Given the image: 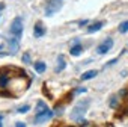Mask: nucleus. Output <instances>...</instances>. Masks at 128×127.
I'll use <instances>...</instances> for the list:
<instances>
[{"mask_svg":"<svg viewBox=\"0 0 128 127\" xmlns=\"http://www.w3.org/2000/svg\"><path fill=\"white\" fill-rule=\"evenodd\" d=\"M82 50H83V47H82V44H78V42H77V39H74V45L71 47V50H70V53H71L72 56H78V54L82 53Z\"/></svg>","mask_w":128,"mask_h":127,"instance_id":"6e6552de","label":"nucleus"},{"mask_svg":"<svg viewBox=\"0 0 128 127\" xmlns=\"http://www.w3.org/2000/svg\"><path fill=\"white\" fill-rule=\"evenodd\" d=\"M45 110H48L47 104H45L44 101H38V104H36V115H38V113H42V112H45Z\"/></svg>","mask_w":128,"mask_h":127,"instance_id":"ddd939ff","label":"nucleus"},{"mask_svg":"<svg viewBox=\"0 0 128 127\" xmlns=\"http://www.w3.org/2000/svg\"><path fill=\"white\" fill-rule=\"evenodd\" d=\"M62 9V3L59 2V0H53V2H50L47 6H45V15L47 17H51L53 14L59 12Z\"/></svg>","mask_w":128,"mask_h":127,"instance_id":"7ed1b4c3","label":"nucleus"},{"mask_svg":"<svg viewBox=\"0 0 128 127\" xmlns=\"http://www.w3.org/2000/svg\"><path fill=\"white\" fill-rule=\"evenodd\" d=\"M57 60H59V65L56 67V73H60V71L65 70L66 64H65V59H63V56H62V54H59V56H57Z\"/></svg>","mask_w":128,"mask_h":127,"instance_id":"9b49d317","label":"nucleus"},{"mask_svg":"<svg viewBox=\"0 0 128 127\" xmlns=\"http://www.w3.org/2000/svg\"><path fill=\"white\" fill-rule=\"evenodd\" d=\"M2 9H3V5H2V3H0V11H2Z\"/></svg>","mask_w":128,"mask_h":127,"instance_id":"5701e85b","label":"nucleus"},{"mask_svg":"<svg viewBox=\"0 0 128 127\" xmlns=\"http://www.w3.org/2000/svg\"><path fill=\"white\" fill-rule=\"evenodd\" d=\"M102 26H104L102 21H96V23H94V24H90V26L88 27V33H95V32H98Z\"/></svg>","mask_w":128,"mask_h":127,"instance_id":"1a4fd4ad","label":"nucleus"},{"mask_svg":"<svg viewBox=\"0 0 128 127\" xmlns=\"http://www.w3.org/2000/svg\"><path fill=\"white\" fill-rule=\"evenodd\" d=\"M2 119H3V116H2V115H0V127H2Z\"/></svg>","mask_w":128,"mask_h":127,"instance_id":"4be33fe9","label":"nucleus"},{"mask_svg":"<svg viewBox=\"0 0 128 127\" xmlns=\"http://www.w3.org/2000/svg\"><path fill=\"white\" fill-rule=\"evenodd\" d=\"M33 68L36 70V73H44V71L47 70V65H45V62L38 60V62H35V64H33Z\"/></svg>","mask_w":128,"mask_h":127,"instance_id":"9d476101","label":"nucleus"},{"mask_svg":"<svg viewBox=\"0 0 128 127\" xmlns=\"http://www.w3.org/2000/svg\"><path fill=\"white\" fill-rule=\"evenodd\" d=\"M88 107H89V100L78 101V103L72 107V110H71V113H70V118H71L72 121L82 122V119H83V116H84V113H86Z\"/></svg>","mask_w":128,"mask_h":127,"instance_id":"f257e3e1","label":"nucleus"},{"mask_svg":"<svg viewBox=\"0 0 128 127\" xmlns=\"http://www.w3.org/2000/svg\"><path fill=\"white\" fill-rule=\"evenodd\" d=\"M116 62H118V57H116V59H113V60H110V62H107V64H106V67H112L113 64H116Z\"/></svg>","mask_w":128,"mask_h":127,"instance_id":"f3484780","label":"nucleus"},{"mask_svg":"<svg viewBox=\"0 0 128 127\" xmlns=\"http://www.w3.org/2000/svg\"><path fill=\"white\" fill-rule=\"evenodd\" d=\"M125 101H126V103H125V106H126V104H128V98H126V100H125Z\"/></svg>","mask_w":128,"mask_h":127,"instance_id":"b1692460","label":"nucleus"},{"mask_svg":"<svg viewBox=\"0 0 128 127\" xmlns=\"http://www.w3.org/2000/svg\"><path fill=\"white\" fill-rule=\"evenodd\" d=\"M18 48H20V42H18V38H11L9 39V51H11V54H15L17 51H18Z\"/></svg>","mask_w":128,"mask_h":127,"instance_id":"423d86ee","label":"nucleus"},{"mask_svg":"<svg viewBox=\"0 0 128 127\" xmlns=\"http://www.w3.org/2000/svg\"><path fill=\"white\" fill-rule=\"evenodd\" d=\"M29 109H30L29 106H21V107H18V112H20V113H24V112H27Z\"/></svg>","mask_w":128,"mask_h":127,"instance_id":"dca6fc26","label":"nucleus"},{"mask_svg":"<svg viewBox=\"0 0 128 127\" xmlns=\"http://www.w3.org/2000/svg\"><path fill=\"white\" fill-rule=\"evenodd\" d=\"M119 32H120V33H126V32H128V21L120 23V26H119Z\"/></svg>","mask_w":128,"mask_h":127,"instance_id":"4468645a","label":"nucleus"},{"mask_svg":"<svg viewBox=\"0 0 128 127\" xmlns=\"http://www.w3.org/2000/svg\"><path fill=\"white\" fill-rule=\"evenodd\" d=\"M80 92H86V88H77L76 94H80Z\"/></svg>","mask_w":128,"mask_h":127,"instance_id":"6ab92c4d","label":"nucleus"},{"mask_svg":"<svg viewBox=\"0 0 128 127\" xmlns=\"http://www.w3.org/2000/svg\"><path fill=\"white\" fill-rule=\"evenodd\" d=\"M86 23H88V21H86V20H83V21H80V23H78V24H80V26H84V24H86Z\"/></svg>","mask_w":128,"mask_h":127,"instance_id":"412c9836","label":"nucleus"},{"mask_svg":"<svg viewBox=\"0 0 128 127\" xmlns=\"http://www.w3.org/2000/svg\"><path fill=\"white\" fill-rule=\"evenodd\" d=\"M15 127H26V124H24V122H17Z\"/></svg>","mask_w":128,"mask_h":127,"instance_id":"aec40b11","label":"nucleus"},{"mask_svg":"<svg viewBox=\"0 0 128 127\" xmlns=\"http://www.w3.org/2000/svg\"><path fill=\"white\" fill-rule=\"evenodd\" d=\"M112 47H113V39H112V38H107L104 42H101V44L96 47V53H98V54H106V53H108V51L112 50Z\"/></svg>","mask_w":128,"mask_h":127,"instance_id":"20e7f679","label":"nucleus"},{"mask_svg":"<svg viewBox=\"0 0 128 127\" xmlns=\"http://www.w3.org/2000/svg\"><path fill=\"white\" fill-rule=\"evenodd\" d=\"M54 113L48 109V110H45V112H42V113H38L36 116H35V124H42V122H47L48 119H51V116H53Z\"/></svg>","mask_w":128,"mask_h":127,"instance_id":"39448f33","label":"nucleus"},{"mask_svg":"<svg viewBox=\"0 0 128 127\" xmlns=\"http://www.w3.org/2000/svg\"><path fill=\"white\" fill-rule=\"evenodd\" d=\"M96 74H98V71H96V70H89V71H86V73H83V74H82V80H89V79L95 77Z\"/></svg>","mask_w":128,"mask_h":127,"instance_id":"f8f14e48","label":"nucleus"},{"mask_svg":"<svg viewBox=\"0 0 128 127\" xmlns=\"http://www.w3.org/2000/svg\"><path fill=\"white\" fill-rule=\"evenodd\" d=\"M23 62H24V64H29V62H30V54H29V53H24V56H23Z\"/></svg>","mask_w":128,"mask_h":127,"instance_id":"2eb2a0df","label":"nucleus"},{"mask_svg":"<svg viewBox=\"0 0 128 127\" xmlns=\"http://www.w3.org/2000/svg\"><path fill=\"white\" fill-rule=\"evenodd\" d=\"M9 32L15 36V38H21V35H23V21H21V17H17V18H14V21L11 23V29H9Z\"/></svg>","mask_w":128,"mask_h":127,"instance_id":"f03ea898","label":"nucleus"},{"mask_svg":"<svg viewBox=\"0 0 128 127\" xmlns=\"http://www.w3.org/2000/svg\"><path fill=\"white\" fill-rule=\"evenodd\" d=\"M33 35H35L36 38L44 36V35H45V27H42L41 23H36V26H35V29H33Z\"/></svg>","mask_w":128,"mask_h":127,"instance_id":"0eeeda50","label":"nucleus"},{"mask_svg":"<svg viewBox=\"0 0 128 127\" xmlns=\"http://www.w3.org/2000/svg\"><path fill=\"white\" fill-rule=\"evenodd\" d=\"M112 107H116V97H112V103H110Z\"/></svg>","mask_w":128,"mask_h":127,"instance_id":"a211bd4d","label":"nucleus"}]
</instances>
